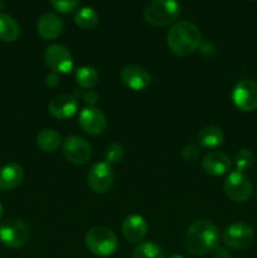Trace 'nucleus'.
<instances>
[{
  "instance_id": "f257e3e1",
  "label": "nucleus",
  "mask_w": 257,
  "mask_h": 258,
  "mask_svg": "<svg viewBox=\"0 0 257 258\" xmlns=\"http://www.w3.org/2000/svg\"><path fill=\"white\" fill-rule=\"evenodd\" d=\"M219 231L214 223L207 219L196 221L184 237L185 249L193 256H204L219 247Z\"/></svg>"
},
{
  "instance_id": "f03ea898",
  "label": "nucleus",
  "mask_w": 257,
  "mask_h": 258,
  "mask_svg": "<svg viewBox=\"0 0 257 258\" xmlns=\"http://www.w3.org/2000/svg\"><path fill=\"white\" fill-rule=\"evenodd\" d=\"M202 40L201 30L191 22L175 23L168 33V47L174 54L186 57L199 47Z\"/></svg>"
},
{
  "instance_id": "7ed1b4c3",
  "label": "nucleus",
  "mask_w": 257,
  "mask_h": 258,
  "mask_svg": "<svg viewBox=\"0 0 257 258\" xmlns=\"http://www.w3.org/2000/svg\"><path fill=\"white\" fill-rule=\"evenodd\" d=\"M180 13V5L173 0H154L148 3L143 10L146 23L154 27H166L173 24Z\"/></svg>"
},
{
  "instance_id": "20e7f679",
  "label": "nucleus",
  "mask_w": 257,
  "mask_h": 258,
  "mask_svg": "<svg viewBox=\"0 0 257 258\" xmlns=\"http://www.w3.org/2000/svg\"><path fill=\"white\" fill-rule=\"evenodd\" d=\"M86 247L91 253L98 257H108L117 249V237L106 227H95L86 234Z\"/></svg>"
},
{
  "instance_id": "39448f33",
  "label": "nucleus",
  "mask_w": 257,
  "mask_h": 258,
  "mask_svg": "<svg viewBox=\"0 0 257 258\" xmlns=\"http://www.w3.org/2000/svg\"><path fill=\"white\" fill-rule=\"evenodd\" d=\"M29 239V228L20 219L10 218L0 224V242L9 248H20Z\"/></svg>"
},
{
  "instance_id": "423d86ee",
  "label": "nucleus",
  "mask_w": 257,
  "mask_h": 258,
  "mask_svg": "<svg viewBox=\"0 0 257 258\" xmlns=\"http://www.w3.org/2000/svg\"><path fill=\"white\" fill-rule=\"evenodd\" d=\"M222 239L228 248L239 251V249H246L251 246L254 239V232L248 224L237 222L224 229Z\"/></svg>"
},
{
  "instance_id": "0eeeda50",
  "label": "nucleus",
  "mask_w": 257,
  "mask_h": 258,
  "mask_svg": "<svg viewBox=\"0 0 257 258\" xmlns=\"http://www.w3.org/2000/svg\"><path fill=\"white\" fill-rule=\"evenodd\" d=\"M224 191L231 201L243 203L251 198L252 183L242 171H232L224 181Z\"/></svg>"
},
{
  "instance_id": "6e6552de",
  "label": "nucleus",
  "mask_w": 257,
  "mask_h": 258,
  "mask_svg": "<svg viewBox=\"0 0 257 258\" xmlns=\"http://www.w3.org/2000/svg\"><path fill=\"white\" fill-rule=\"evenodd\" d=\"M232 101L239 111L252 112L257 108V82L242 80L232 91Z\"/></svg>"
},
{
  "instance_id": "1a4fd4ad",
  "label": "nucleus",
  "mask_w": 257,
  "mask_h": 258,
  "mask_svg": "<svg viewBox=\"0 0 257 258\" xmlns=\"http://www.w3.org/2000/svg\"><path fill=\"white\" fill-rule=\"evenodd\" d=\"M43 58L45 66L54 73H68L73 68L72 54L62 44H52L45 48Z\"/></svg>"
},
{
  "instance_id": "9d476101",
  "label": "nucleus",
  "mask_w": 257,
  "mask_h": 258,
  "mask_svg": "<svg viewBox=\"0 0 257 258\" xmlns=\"http://www.w3.org/2000/svg\"><path fill=\"white\" fill-rule=\"evenodd\" d=\"M115 181L112 166L107 163L93 164L87 174V184L95 193L105 194L112 188Z\"/></svg>"
},
{
  "instance_id": "9b49d317",
  "label": "nucleus",
  "mask_w": 257,
  "mask_h": 258,
  "mask_svg": "<svg viewBox=\"0 0 257 258\" xmlns=\"http://www.w3.org/2000/svg\"><path fill=\"white\" fill-rule=\"evenodd\" d=\"M63 154L73 165H83L91 158V146L81 136H68L63 141Z\"/></svg>"
},
{
  "instance_id": "f8f14e48",
  "label": "nucleus",
  "mask_w": 257,
  "mask_h": 258,
  "mask_svg": "<svg viewBox=\"0 0 257 258\" xmlns=\"http://www.w3.org/2000/svg\"><path fill=\"white\" fill-rule=\"evenodd\" d=\"M81 128L86 134L92 136H98L105 133L107 127V120L106 116L100 108L97 107H86L81 111L78 117Z\"/></svg>"
},
{
  "instance_id": "ddd939ff",
  "label": "nucleus",
  "mask_w": 257,
  "mask_h": 258,
  "mask_svg": "<svg viewBox=\"0 0 257 258\" xmlns=\"http://www.w3.org/2000/svg\"><path fill=\"white\" fill-rule=\"evenodd\" d=\"M121 81L126 87L133 91H143L150 85L151 76L148 71L139 64H128L121 70Z\"/></svg>"
},
{
  "instance_id": "4468645a",
  "label": "nucleus",
  "mask_w": 257,
  "mask_h": 258,
  "mask_svg": "<svg viewBox=\"0 0 257 258\" xmlns=\"http://www.w3.org/2000/svg\"><path fill=\"white\" fill-rule=\"evenodd\" d=\"M78 110L77 98L72 95H58L48 105L50 115L58 120H66L76 115Z\"/></svg>"
},
{
  "instance_id": "2eb2a0df",
  "label": "nucleus",
  "mask_w": 257,
  "mask_h": 258,
  "mask_svg": "<svg viewBox=\"0 0 257 258\" xmlns=\"http://www.w3.org/2000/svg\"><path fill=\"white\" fill-rule=\"evenodd\" d=\"M231 166V159L222 151H211V153L206 154L202 160V168L209 175H224L226 173H228Z\"/></svg>"
},
{
  "instance_id": "dca6fc26",
  "label": "nucleus",
  "mask_w": 257,
  "mask_h": 258,
  "mask_svg": "<svg viewBox=\"0 0 257 258\" xmlns=\"http://www.w3.org/2000/svg\"><path fill=\"white\" fill-rule=\"evenodd\" d=\"M38 34L45 40H53L63 32V20L55 13H44L37 22Z\"/></svg>"
},
{
  "instance_id": "f3484780",
  "label": "nucleus",
  "mask_w": 257,
  "mask_h": 258,
  "mask_svg": "<svg viewBox=\"0 0 257 258\" xmlns=\"http://www.w3.org/2000/svg\"><path fill=\"white\" fill-rule=\"evenodd\" d=\"M121 232L125 239H127L131 243H139L148 232V223L145 219L139 214H131L126 217L122 222Z\"/></svg>"
},
{
  "instance_id": "a211bd4d",
  "label": "nucleus",
  "mask_w": 257,
  "mask_h": 258,
  "mask_svg": "<svg viewBox=\"0 0 257 258\" xmlns=\"http://www.w3.org/2000/svg\"><path fill=\"white\" fill-rule=\"evenodd\" d=\"M24 179V170L17 163H9L0 168V189L9 190L22 184Z\"/></svg>"
},
{
  "instance_id": "6ab92c4d",
  "label": "nucleus",
  "mask_w": 257,
  "mask_h": 258,
  "mask_svg": "<svg viewBox=\"0 0 257 258\" xmlns=\"http://www.w3.org/2000/svg\"><path fill=\"white\" fill-rule=\"evenodd\" d=\"M197 141L201 146L207 149L218 148L223 144V131L217 126H206L197 135Z\"/></svg>"
},
{
  "instance_id": "aec40b11",
  "label": "nucleus",
  "mask_w": 257,
  "mask_h": 258,
  "mask_svg": "<svg viewBox=\"0 0 257 258\" xmlns=\"http://www.w3.org/2000/svg\"><path fill=\"white\" fill-rule=\"evenodd\" d=\"M20 34V27L17 20L9 14H0V40L12 43L18 39Z\"/></svg>"
},
{
  "instance_id": "412c9836",
  "label": "nucleus",
  "mask_w": 257,
  "mask_h": 258,
  "mask_svg": "<svg viewBox=\"0 0 257 258\" xmlns=\"http://www.w3.org/2000/svg\"><path fill=\"white\" fill-rule=\"evenodd\" d=\"M60 135L53 128H44L37 135V145L44 153H54L60 145Z\"/></svg>"
},
{
  "instance_id": "4be33fe9",
  "label": "nucleus",
  "mask_w": 257,
  "mask_h": 258,
  "mask_svg": "<svg viewBox=\"0 0 257 258\" xmlns=\"http://www.w3.org/2000/svg\"><path fill=\"white\" fill-rule=\"evenodd\" d=\"M98 14L93 8L85 7L77 10L75 14V23L78 28L83 30L93 29L98 24Z\"/></svg>"
},
{
  "instance_id": "5701e85b",
  "label": "nucleus",
  "mask_w": 257,
  "mask_h": 258,
  "mask_svg": "<svg viewBox=\"0 0 257 258\" xmlns=\"http://www.w3.org/2000/svg\"><path fill=\"white\" fill-rule=\"evenodd\" d=\"M134 258H165L163 248L155 242H141L135 247L133 253Z\"/></svg>"
},
{
  "instance_id": "b1692460",
  "label": "nucleus",
  "mask_w": 257,
  "mask_h": 258,
  "mask_svg": "<svg viewBox=\"0 0 257 258\" xmlns=\"http://www.w3.org/2000/svg\"><path fill=\"white\" fill-rule=\"evenodd\" d=\"M98 72L91 66H83L76 71V81L82 88H92L98 82Z\"/></svg>"
},
{
  "instance_id": "393cba45",
  "label": "nucleus",
  "mask_w": 257,
  "mask_h": 258,
  "mask_svg": "<svg viewBox=\"0 0 257 258\" xmlns=\"http://www.w3.org/2000/svg\"><path fill=\"white\" fill-rule=\"evenodd\" d=\"M123 155H125V151H123L122 145L118 143H111L105 150V161L108 165L118 164L122 161Z\"/></svg>"
},
{
  "instance_id": "a878e982",
  "label": "nucleus",
  "mask_w": 257,
  "mask_h": 258,
  "mask_svg": "<svg viewBox=\"0 0 257 258\" xmlns=\"http://www.w3.org/2000/svg\"><path fill=\"white\" fill-rule=\"evenodd\" d=\"M253 154L248 150V149H241L234 155V164L237 166V170L243 171L246 169L251 168L253 164Z\"/></svg>"
},
{
  "instance_id": "bb28decb",
  "label": "nucleus",
  "mask_w": 257,
  "mask_h": 258,
  "mask_svg": "<svg viewBox=\"0 0 257 258\" xmlns=\"http://www.w3.org/2000/svg\"><path fill=\"white\" fill-rule=\"evenodd\" d=\"M50 5L62 14H70L80 7V2L78 0H53L50 2Z\"/></svg>"
},
{
  "instance_id": "cd10ccee",
  "label": "nucleus",
  "mask_w": 257,
  "mask_h": 258,
  "mask_svg": "<svg viewBox=\"0 0 257 258\" xmlns=\"http://www.w3.org/2000/svg\"><path fill=\"white\" fill-rule=\"evenodd\" d=\"M199 146L194 145V144H189V145L184 146L183 150H181V158L185 161H194L199 158Z\"/></svg>"
},
{
  "instance_id": "c85d7f7f",
  "label": "nucleus",
  "mask_w": 257,
  "mask_h": 258,
  "mask_svg": "<svg viewBox=\"0 0 257 258\" xmlns=\"http://www.w3.org/2000/svg\"><path fill=\"white\" fill-rule=\"evenodd\" d=\"M83 100L87 103L88 107H95L96 102L98 101V95L95 91H87V92L83 95Z\"/></svg>"
},
{
  "instance_id": "c756f323",
  "label": "nucleus",
  "mask_w": 257,
  "mask_h": 258,
  "mask_svg": "<svg viewBox=\"0 0 257 258\" xmlns=\"http://www.w3.org/2000/svg\"><path fill=\"white\" fill-rule=\"evenodd\" d=\"M45 85L48 86V87H57L58 85H59V76H58V73H54V72H50L48 73L47 76H45Z\"/></svg>"
},
{
  "instance_id": "7c9ffc66",
  "label": "nucleus",
  "mask_w": 257,
  "mask_h": 258,
  "mask_svg": "<svg viewBox=\"0 0 257 258\" xmlns=\"http://www.w3.org/2000/svg\"><path fill=\"white\" fill-rule=\"evenodd\" d=\"M213 257L214 258H231V253H229L228 249L224 248V247H217V248L214 249Z\"/></svg>"
},
{
  "instance_id": "2f4dec72",
  "label": "nucleus",
  "mask_w": 257,
  "mask_h": 258,
  "mask_svg": "<svg viewBox=\"0 0 257 258\" xmlns=\"http://www.w3.org/2000/svg\"><path fill=\"white\" fill-rule=\"evenodd\" d=\"M4 8H5V3L0 0V14H2V12H3V9H4Z\"/></svg>"
},
{
  "instance_id": "473e14b6",
  "label": "nucleus",
  "mask_w": 257,
  "mask_h": 258,
  "mask_svg": "<svg viewBox=\"0 0 257 258\" xmlns=\"http://www.w3.org/2000/svg\"><path fill=\"white\" fill-rule=\"evenodd\" d=\"M169 258H184V257L181 256V254H171V256Z\"/></svg>"
},
{
  "instance_id": "72a5a7b5",
  "label": "nucleus",
  "mask_w": 257,
  "mask_h": 258,
  "mask_svg": "<svg viewBox=\"0 0 257 258\" xmlns=\"http://www.w3.org/2000/svg\"><path fill=\"white\" fill-rule=\"evenodd\" d=\"M2 217H3V206L2 203H0V219H2Z\"/></svg>"
}]
</instances>
